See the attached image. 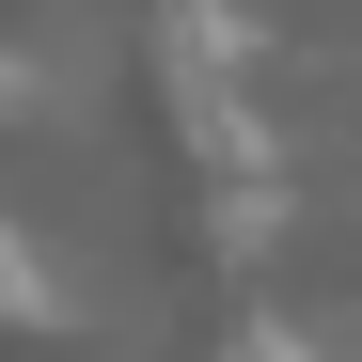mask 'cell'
I'll use <instances>...</instances> for the list:
<instances>
[{
    "label": "cell",
    "instance_id": "obj_1",
    "mask_svg": "<svg viewBox=\"0 0 362 362\" xmlns=\"http://www.w3.org/2000/svg\"><path fill=\"white\" fill-rule=\"evenodd\" d=\"M252 362H299V346H252Z\"/></svg>",
    "mask_w": 362,
    "mask_h": 362
}]
</instances>
